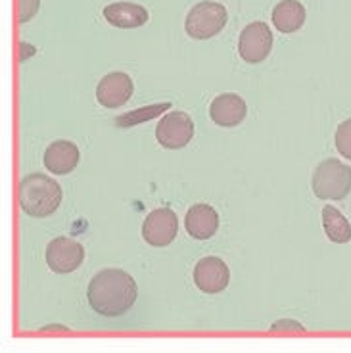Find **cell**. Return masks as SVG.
Returning a JSON list of instances; mask_svg holds the SVG:
<instances>
[{
    "instance_id": "e0dca14e",
    "label": "cell",
    "mask_w": 351,
    "mask_h": 353,
    "mask_svg": "<svg viewBox=\"0 0 351 353\" xmlns=\"http://www.w3.org/2000/svg\"><path fill=\"white\" fill-rule=\"evenodd\" d=\"M169 106L171 104H158V106H148L144 108V110H137V112H131V114H125L121 115V117H117L115 119V123L119 125V127H129V125H134V123H141L142 119H152V117H156V115H159L161 112H166V110H169Z\"/></svg>"
},
{
    "instance_id": "9a60e30c",
    "label": "cell",
    "mask_w": 351,
    "mask_h": 353,
    "mask_svg": "<svg viewBox=\"0 0 351 353\" xmlns=\"http://www.w3.org/2000/svg\"><path fill=\"white\" fill-rule=\"evenodd\" d=\"M272 23L281 33H296L305 23V8L298 0H282L272 10Z\"/></svg>"
},
{
    "instance_id": "6da1fadb",
    "label": "cell",
    "mask_w": 351,
    "mask_h": 353,
    "mask_svg": "<svg viewBox=\"0 0 351 353\" xmlns=\"http://www.w3.org/2000/svg\"><path fill=\"white\" fill-rule=\"evenodd\" d=\"M137 283L121 269H104L88 283L87 300L94 313L104 317L125 315L137 301Z\"/></svg>"
},
{
    "instance_id": "ac0fdd59",
    "label": "cell",
    "mask_w": 351,
    "mask_h": 353,
    "mask_svg": "<svg viewBox=\"0 0 351 353\" xmlns=\"http://www.w3.org/2000/svg\"><path fill=\"white\" fill-rule=\"evenodd\" d=\"M336 150L340 152L343 158L351 159V117L338 125V131H336Z\"/></svg>"
},
{
    "instance_id": "ba28073f",
    "label": "cell",
    "mask_w": 351,
    "mask_h": 353,
    "mask_svg": "<svg viewBox=\"0 0 351 353\" xmlns=\"http://www.w3.org/2000/svg\"><path fill=\"white\" fill-rule=\"evenodd\" d=\"M177 232H179V221L175 212L169 208H159L150 212L142 225V236L154 248L169 246L175 240Z\"/></svg>"
},
{
    "instance_id": "8992f818",
    "label": "cell",
    "mask_w": 351,
    "mask_h": 353,
    "mask_svg": "<svg viewBox=\"0 0 351 353\" xmlns=\"http://www.w3.org/2000/svg\"><path fill=\"white\" fill-rule=\"evenodd\" d=\"M272 48V33L267 23L254 21L244 27L238 41V52L248 63H261Z\"/></svg>"
},
{
    "instance_id": "7a4b0ae2",
    "label": "cell",
    "mask_w": 351,
    "mask_h": 353,
    "mask_svg": "<svg viewBox=\"0 0 351 353\" xmlns=\"http://www.w3.org/2000/svg\"><path fill=\"white\" fill-rule=\"evenodd\" d=\"M62 198V186L58 185L52 176H46L43 173L23 176L19 183V205L29 217L43 219V217L52 215L60 208Z\"/></svg>"
},
{
    "instance_id": "d6986e66",
    "label": "cell",
    "mask_w": 351,
    "mask_h": 353,
    "mask_svg": "<svg viewBox=\"0 0 351 353\" xmlns=\"http://www.w3.org/2000/svg\"><path fill=\"white\" fill-rule=\"evenodd\" d=\"M41 6V0H18V19L19 23H27L35 16Z\"/></svg>"
},
{
    "instance_id": "9c48e42d",
    "label": "cell",
    "mask_w": 351,
    "mask_h": 353,
    "mask_svg": "<svg viewBox=\"0 0 351 353\" xmlns=\"http://www.w3.org/2000/svg\"><path fill=\"white\" fill-rule=\"evenodd\" d=\"M230 271L219 257H203L194 267V283L205 294H219L228 286Z\"/></svg>"
},
{
    "instance_id": "5bb4252c",
    "label": "cell",
    "mask_w": 351,
    "mask_h": 353,
    "mask_svg": "<svg viewBox=\"0 0 351 353\" xmlns=\"http://www.w3.org/2000/svg\"><path fill=\"white\" fill-rule=\"evenodd\" d=\"M104 18L110 26L119 29H137L148 21V10L134 2H114L104 8Z\"/></svg>"
},
{
    "instance_id": "30bf717a",
    "label": "cell",
    "mask_w": 351,
    "mask_h": 353,
    "mask_svg": "<svg viewBox=\"0 0 351 353\" xmlns=\"http://www.w3.org/2000/svg\"><path fill=\"white\" fill-rule=\"evenodd\" d=\"M132 79L123 71L108 73L98 83L97 100L104 108H119L132 97Z\"/></svg>"
},
{
    "instance_id": "ffe728a7",
    "label": "cell",
    "mask_w": 351,
    "mask_h": 353,
    "mask_svg": "<svg viewBox=\"0 0 351 353\" xmlns=\"http://www.w3.org/2000/svg\"><path fill=\"white\" fill-rule=\"evenodd\" d=\"M272 332H281V330H286V332H305V328L301 327L299 323L296 321H279V323H274L271 327Z\"/></svg>"
},
{
    "instance_id": "5b68a950",
    "label": "cell",
    "mask_w": 351,
    "mask_h": 353,
    "mask_svg": "<svg viewBox=\"0 0 351 353\" xmlns=\"http://www.w3.org/2000/svg\"><path fill=\"white\" fill-rule=\"evenodd\" d=\"M44 256H46V265L52 269L54 273H73L85 261V248L77 240L58 236L46 246Z\"/></svg>"
},
{
    "instance_id": "52a82bcc",
    "label": "cell",
    "mask_w": 351,
    "mask_h": 353,
    "mask_svg": "<svg viewBox=\"0 0 351 353\" xmlns=\"http://www.w3.org/2000/svg\"><path fill=\"white\" fill-rule=\"evenodd\" d=\"M194 137V123L190 115L185 112H171L163 115L156 129V139L159 146L167 150H179L185 148Z\"/></svg>"
},
{
    "instance_id": "7c38bea8",
    "label": "cell",
    "mask_w": 351,
    "mask_h": 353,
    "mask_svg": "<svg viewBox=\"0 0 351 353\" xmlns=\"http://www.w3.org/2000/svg\"><path fill=\"white\" fill-rule=\"evenodd\" d=\"M81 152L71 141L52 142L44 152V168L54 175H68L79 165Z\"/></svg>"
},
{
    "instance_id": "8fae6325",
    "label": "cell",
    "mask_w": 351,
    "mask_h": 353,
    "mask_svg": "<svg viewBox=\"0 0 351 353\" xmlns=\"http://www.w3.org/2000/svg\"><path fill=\"white\" fill-rule=\"evenodd\" d=\"M210 115L213 123L219 125V127H237L246 119L248 106L244 98L227 92V94H221L211 102Z\"/></svg>"
},
{
    "instance_id": "4fadbf2b",
    "label": "cell",
    "mask_w": 351,
    "mask_h": 353,
    "mask_svg": "<svg viewBox=\"0 0 351 353\" xmlns=\"http://www.w3.org/2000/svg\"><path fill=\"white\" fill-rule=\"evenodd\" d=\"M186 232L196 240H208L215 236L219 230V213L210 203H196L192 205L185 219Z\"/></svg>"
},
{
    "instance_id": "277c9868",
    "label": "cell",
    "mask_w": 351,
    "mask_h": 353,
    "mask_svg": "<svg viewBox=\"0 0 351 353\" xmlns=\"http://www.w3.org/2000/svg\"><path fill=\"white\" fill-rule=\"evenodd\" d=\"M228 21V14L225 6L217 2H200L196 4L186 16L185 29L190 39L205 41L211 37L219 35Z\"/></svg>"
},
{
    "instance_id": "3957f363",
    "label": "cell",
    "mask_w": 351,
    "mask_h": 353,
    "mask_svg": "<svg viewBox=\"0 0 351 353\" xmlns=\"http://www.w3.org/2000/svg\"><path fill=\"white\" fill-rule=\"evenodd\" d=\"M311 186L321 200H343L351 190V168L338 159H325L313 171Z\"/></svg>"
},
{
    "instance_id": "2e32d148",
    "label": "cell",
    "mask_w": 351,
    "mask_h": 353,
    "mask_svg": "<svg viewBox=\"0 0 351 353\" xmlns=\"http://www.w3.org/2000/svg\"><path fill=\"white\" fill-rule=\"evenodd\" d=\"M323 227L328 240H332L334 244H348L351 240L350 221L332 205L323 208Z\"/></svg>"
}]
</instances>
